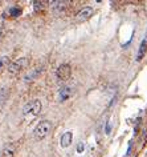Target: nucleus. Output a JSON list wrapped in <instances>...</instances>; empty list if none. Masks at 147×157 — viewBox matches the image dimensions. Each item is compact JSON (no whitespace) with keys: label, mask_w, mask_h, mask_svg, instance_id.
Wrapping results in <instances>:
<instances>
[{"label":"nucleus","mask_w":147,"mask_h":157,"mask_svg":"<svg viewBox=\"0 0 147 157\" xmlns=\"http://www.w3.org/2000/svg\"><path fill=\"white\" fill-rule=\"evenodd\" d=\"M8 63H9L8 56H3V57H0V73H2L5 68H8V65H9Z\"/></svg>","instance_id":"nucleus-10"},{"label":"nucleus","mask_w":147,"mask_h":157,"mask_svg":"<svg viewBox=\"0 0 147 157\" xmlns=\"http://www.w3.org/2000/svg\"><path fill=\"white\" fill-rule=\"evenodd\" d=\"M93 15V8L91 7H84L80 12H77L76 15V20L77 21H86L89 17Z\"/></svg>","instance_id":"nucleus-5"},{"label":"nucleus","mask_w":147,"mask_h":157,"mask_svg":"<svg viewBox=\"0 0 147 157\" xmlns=\"http://www.w3.org/2000/svg\"><path fill=\"white\" fill-rule=\"evenodd\" d=\"M70 75H72V68H70V65H68V64H61L56 71V76L59 77V80H61V81H66L68 78L70 77Z\"/></svg>","instance_id":"nucleus-4"},{"label":"nucleus","mask_w":147,"mask_h":157,"mask_svg":"<svg viewBox=\"0 0 147 157\" xmlns=\"http://www.w3.org/2000/svg\"><path fill=\"white\" fill-rule=\"evenodd\" d=\"M20 13H21V10L17 8V7H12V8H9V15H11L12 17L20 16Z\"/></svg>","instance_id":"nucleus-12"},{"label":"nucleus","mask_w":147,"mask_h":157,"mask_svg":"<svg viewBox=\"0 0 147 157\" xmlns=\"http://www.w3.org/2000/svg\"><path fill=\"white\" fill-rule=\"evenodd\" d=\"M72 132H65L63 137H61V147L63 148H68L72 143Z\"/></svg>","instance_id":"nucleus-8"},{"label":"nucleus","mask_w":147,"mask_h":157,"mask_svg":"<svg viewBox=\"0 0 147 157\" xmlns=\"http://www.w3.org/2000/svg\"><path fill=\"white\" fill-rule=\"evenodd\" d=\"M8 95H9V89L7 87H3L0 88V108L4 105V103L8 99Z\"/></svg>","instance_id":"nucleus-9"},{"label":"nucleus","mask_w":147,"mask_h":157,"mask_svg":"<svg viewBox=\"0 0 147 157\" xmlns=\"http://www.w3.org/2000/svg\"><path fill=\"white\" fill-rule=\"evenodd\" d=\"M51 128H52V124L49 123V121H46V120L38 123L36 125V128H34V131H33L34 139H36V140L45 139V137L49 135V132H51Z\"/></svg>","instance_id":"nucleus-1"},{"label":"nucleus","mask_w":147,"mask_h":157,"mask_svg":"<svg viewBox=\"0 0 147 157\" xmlns=\"http://www.w3.org/2000/svg\"><path fill=\"white\" fill-rule=\"evenodd\" d=\"M15 152H16V145L15 144H8L0 151V157H13Z\"/></svg>","instance_id":"nucleus-6"},{"label":"nucleus","mask_w":147,"mask_h":157,"mask_svg":"<svg viewBox=\"0 0 147 157\" xmlns=\"http://www.w3.org/2000/svg\"><path fill=\"white\" fill-rule=\"evenodd\" d=\"M29 64V60L27 57H21V59H17V60H15L12 63H9V65H8V73L9 75H19L23 69H25L27 67H28Z\"/></svg>","instance_id":"nucleus-2"},{"label":"nucleus","mask_w":147,"mask_h":157,"mask_svg":"<svg viewBox=\"0 0 147 157\" xmlns=\"http://www.w3.org/2000/svg\"><path fill=\"white\" fill-rule=\"evenodd\" d=\"M41 111V103L40 100H32V101H28L24 108H23V113L24 115H38Z\"/></svg>","instance_id":"nucleus-3"},{"label":"nucleus","mask_w":147,"mask_h":157,"mask_svg":"<svg viewBox=\"0 0 147 157\" xmlns=\"http://www.w3.org/2000/svg\"><path fill=\"white\" fill-rule=\"evenodd\" d=\"M33 4H34V10L38 11V10L42 8V4H44V2H33Z\"/></svg>","instance_id":"nucleus-13"},{"label":"nucleus","mask_w":147,"mask_h":157,"mask_svg":"<svg viewBox=\"0 0 147 157\" xmlns=\"http://www.w3.org/2000/svg\"><path fill=\"white\" fill-rule=\"evenodd\" d=\"M77 151H78V152H82V151H84V145H82V144H80V145H78V148H77Z\"/></svg>","instance_id":"nucleus-14"},{"label":"nucleus","mask_w":147,"mask_h":157,"mask_svg":"<svg viewBox=\"0 0 147 157\" xmlns=\"http://www.w3.org/2000/svg\"><path fill=\"white\" fill-rule=\"evenodd\" d=\"M69 96H70V88H69V87H65V88H63L60 91V99L63 101L66 100Z\"/></svg>","instance_id":"nucleus-11"},{"label":"nucleus","mask_w":147,"mask_h":157,"mask_svg":"<svg viewBox=\"0 0 147 157\" xmlns=\"http://www.w3.org/2000/svg\"><path fill=\"white\" fill-rule=\"evenodd\" d=\"M147 52V37L143 39V41L141 43V45H139V51H138V55H137V60L141 61L143 57H145V55Z\"/></svg>","instance_id":"nucleus-7"}]
</instances>
